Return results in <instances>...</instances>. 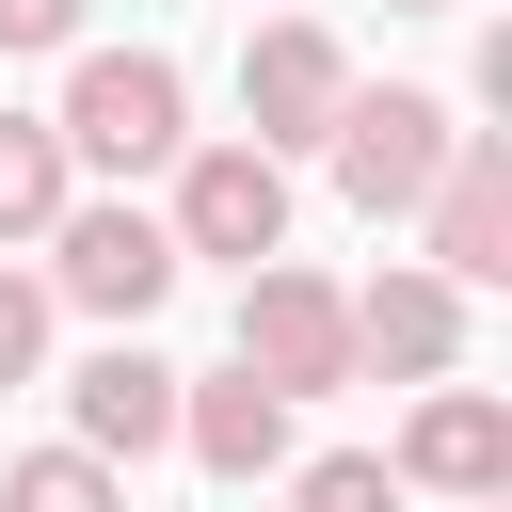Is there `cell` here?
Wrapping results in <instances>:
<instances>
[{
	"label": "cell",
	"mask_w": 512,
	"mask_h": 512,
	"mask_svg": "<svg viewBox=\"0 0 512 512\" xmlns=\"http://www.w3.org/2000/svg\"><path fill=\"white\" fill-rule=\"evenodd\" d=\"M32 48H80V0H0V64H32Z\"/></svg>",
	"instance_id": "cell-16"
},
{
	"label": "cell",
	"mask_w": 512,
	"mask_h": 512,
	"mask_svg": "<svg viewBox=\"0 0 512 512\" xmlns=\"http://www.w3.org/2000/svg\"><path fill=\"white\" fill-rule=\"evenodd\" d=\"M288 512H400V480H384V448H320V464H288Z\"/></svg>",
	"instance_id": "cell-14"
},
{
	"label": "cell",
	"mask_w": 512,
	"mask_h": 512,
	"mask_svg": "<svg viewBox=\"0 0 512 512\" xmlns=\"http://www.w3.org/2000/svg\"><path fill=\"white\" fill-rule=\"evenodd\" d=\"M176 384H192V368H160L144 336L80 352V368H64V448H96V464H144V448H176Z\"/></svg>",
	"instance_id": "cell-9"
},
{
	"label": "cell",
	"mask_w": 512,
	"mask_h": 512,
	"mask_svg": "<svg viewBox=\"0 0 512 512\" xmlns=\"http://www.w3.org/2000/svg\"><path fill=\"white\" fill-rule=\"evenodd\" d=\"M448 144H464V128H448V96H416V80H384V96L352 80V112L320 128V160H336V192H352L368 224H400V208H432V176H448Z\"/></svg>",
	"instance_id": "cell-5"
},
{
	"label": "cell",
	"mask_w": 512,
	"mask_h": 512,
	"mask_svg": "<svg viewBox=\"0 0 512 512\" xmlns=\"http://www.w3.org/2000/svg\"><path fill=\"white\" fill-rule=\"evenodd\" d=\"M32 368H48V288L0 272V384H32Z\"/></svg>",
	"instance_id": "cell-15"
},
{
	"label": "cell",
	"mask_w": 512,
	"mask_h": 512,
	"mask_svg": "<svg viewBox=\"0 0 512 512\" xmlns=\"http://www.w3.org/2000/svg\"><path fill=\"white\" fill-rule=\"evenodd\" d=\"M336 112H352V48H336L320 16H256V32H240V144H256V160H304Z\"/></svg>",
	"instance_id": "cell-6"
},
{
	"label": "cell",
	"mask_w": 512,
	"mask_h": 512,
	"mask_svg": "<svg viewBox=\"0 0 512 512\" xmlns=\"http://www.w3.org/2000/svg\"><path fill=\"white\" fill-rule=\"evenodd\" d=\"M384 480H400V496H464V512L512 496V400H496V384H416Z\"/></svg>",
	"instance_id": "cell-7"
},
{
	"label": "cell",
	"mask_w": 512,
	"mask_h": 512,
	"mask_svg": "<svg viewBox=\"0 0 512 512\" xmlns=\"http://www.w3.org/2000/svg\"><path fill=\"white\" fill-rule=\"evenodd\" d=\"M176 448L208 480H288V400L240 384V368H208V384H176Z\"/></svg>",
	"instance_id": "cell-11"
},
{
	"label": "cell",
	"mask_w": 512,
	"mask_h": 512,
	"mask_svg": "<svg viewBox=\"0 0 512 512\" xmlns=\"http://www.w3.org/2000/svg\"><path fill=\"white\" fill-rule=\"evenodd\" d=\"M48 128H64L80 176H176V144H192V80H176L160 48H80Z\"/></svg>",
	"instance_id": "cell-1"
},
{
	"label": "cell",
	"mask_w": 512,
	"mask_h": 512,
	"mask_svg": "<svg viewBox=\"0 0 512 512\" xmlns=\"http://www.w3.org/2000/svg\"><path fill=\"white\" fill-rule=\"evenodd\" d=\"M64 208H80V160H64V128H48V112H0V256H16V240H48Z\"/></svg>",
	"instance_id": "cell-12"
},
{
	"label": "cell",
	"mask_w": 512,
	"mask_h": 512,
	"mask_svg": "<svg viewBox=\"0 0 512 512\" xmlns=\"http://www.w3.org/2000/svg\"><path fill=\"white\" fill-rule=\"evenodd\" d=\"M160 240H176V272H192V256L272 272V256H288V160H256L240 128H224V144H176V208H160Z\"/></svg>",
	"instance_id": "cell-3"
},
{
	"label": "cell",
	"mask_w": 512,
	"mask_h": 512,
	"mask_svg": "<svg viewBox=\"0 0 512 512\" xmlns=\"http://www.w3.org/2000/svg\"><path fill=\"white\" fill-rule=\"evenodd\" d=\"M48 304H80V320H112V336H144L160 304H176V240H160V208H128V192H80L64 224H48V272H32Z\"/></svg>",
	"instance_id": "cell-2"
},
{
	"label": "cell",
	"mask_w": 512,
	"mask_h": 512,
	"mask_svg": "<svg viewBox=\"0 0 512 512\" xmlns=\"http://www.w3.org/2000/svg\"><path fill=\"white\" fill-rule=\"evenodd\" d=\"M352 368H384V384H464V288L416 272V256H384V272L352 288Z\"/></svg>",
	"instance_id": "cell-8"
},
{
	"label": "cell",
	"mask_w": 512,
	"mask_h": 512,
	"mask_svg": "<svg viewBox=\"0 0 512 512\" xmlns=\"http://www.w3.org/2000/svg\"><path fill=\"white\" fill-rule=\"evenodd\" d=\"M240 384H272L288 416L304 400H336V384H368L352 368V288H320V272H240Z\"/></svg>",
	"instance_id": "cell-4"
},
{
	"label": "cell",
	"mask_w": 512,
	"mask_h": 512,
	"mask_svg": "<svg viewBox=\"0 0 512 512\" xmlns=\"http://www.w3.org/2000/svg\"><path fill=\"white\" fill-rule=\"evenodd\" d=\"M384 16H448V0H384Z\"/></svg>",
	"instance_id": "cell-17"
},
{
	"label": "cell",
	"mask_w": 512,
	"mask_h": 512,
	"mask_svg": "<svg viewBox=\"0 0 512 512\" xmlns=\"http://www.w3.org/2000/svg\"><path fill=\"white\" fill-rule=\"evenodd\" d=\"M480 512H512V496H480Z\"/></svg>",
	"instance_id": "cell-18"
},
{
	"label": "cell",
	"mask_w": 512,
	"mask_h": 512,
	"mask_svg": "<svg viewBox=\"0 0 512 512\" xmlns=\"http://www.w3.org/2000/svg\"><path fill=\"white\" fill-rule=\"evenodd\" d=\"M0 512H128V480L96 448H16L0 464Z\"/></svg>",
	"instance_id": "cell-13"
},
{
	"label": "cell",
	"mask_w": 512,
	"mask_h": 512,
	"mask_svg": "<svg viewBox=\"0 0 512 512\" xmlns=\"http://www.w3.org/2000/svg\"><path fill=\"white\" fill-rule=\"evenodd\" d=\"M416 224H432V256H416V272H448V288H496V272H512V144H496V128H464Z\"/></svg>",
	"instance_id": "cell-10"
}]
</instances>
